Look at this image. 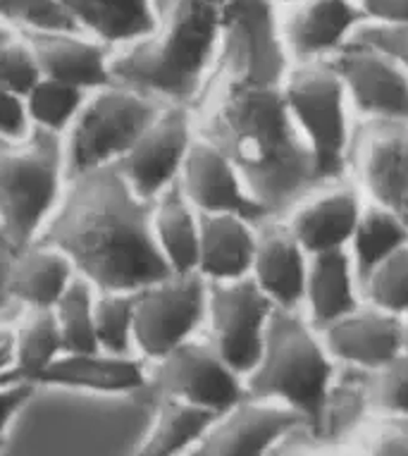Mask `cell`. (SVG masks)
Returning a JSON list of instances; mask_svg holds the SVG:
<instances>
[{
  "label": "cell",
  "instance_id": "6da1fadb",
  "mask_svg": "<svg viewBox=\"0 0 408 456\" xmlns=\"http://www.w3.org/2000/svg\"><path fill=\"white\" fill-rule=\"evenodd\" d=\"M196 134L223 151L270 217L320 187L315 163L284 96V82L210 72L192 105Z\"/></svg>",
  "mask_w": 408,
  "mask_h": 456
},
{
  "label": "cell",
  "instance_id": "7a4b0ae2",
  "mask_svg": "<svg viewBox=\"0 0 408 456\" xmlns=\"http://www.w3.org/2000/svg\"><path fill=\"white\" fill-rule=\"evenodd\" d=\"M37 240L60 248L96 289L134 292L172 273L153 240L151 199L118 163L67 177Z\"/></svg>",
  "mask_w": 408,
  "mask_h": 456
},
{
  "label": "cell",
  "instance_id": "3957f363",
  "mask_svg": "<svg viewBox=\"0 0 408 456\" xmlns=\"http://www.w3.org/2000/svg\"><path fill=\"white\" fill-rule=\"evenodd\" d=\"M153 387L84 392L34 382L12 420L3 456L10 454H139L156 411Z\"/></svg>",
  "mask_w": 408,
  "mask_h": 456
},
{
  "label": "cell",
  "instance_id": "277c9868",
  "mask_svg": "<svg viewBox=\"0 0 408 456\" xmlns=\"http://www.w3.org/2000/svg\"><path fill=\"white\" fill-rule=\"evenodd\" d=\"M227 0H153V27L112 48L115 82L192 108L216 68Z\"/></svg>",
  "mask_w": 408,
  "mask_h": 456
},
{
  "label": "cell",
  "instance_id": "5b68a950",
  "mask_svg": "<svg viewBox=\"0 0 408 456\" xmlns=\"http://www.w3.org/2000/svg\"><path fill=\"white\" fill-rule=\"evenodd\" d=\"M334 370L337 361L301 308H275L258 361L244 378L246 395L290 406L313 428Z\"/></svg>",
  "mask_w": 408,
  "mask_h": 456
},
{
  "label": "cell",
  "instance_id": "8992f818",
  "mask_svg": "<svg viewBox=\"0 0 408 456\" xmlns=\"http://www.w3.org/2000/svg\"><path fill=\"white\" fill-rule=\"evenodd\" d=\"M65 180L62 136L37 127L0 136V234L10 247L37 240Z\"/></svg>",
  "mask_w": 408,
  "mask_h": 456
},
{
  "label": "cell",
  "instance_id": "52a82bcc",
  "mask_svg": "<svg viewBox=\"0 0 408 456\" xmlns=\"http://www.w3.org/2000/svg\"><path fill=\"white\" fill-rule=\"evenodd\" d=\"M284 96L311 149L320 184L349 180L351 143L358 120L332 62L291 65L284 77Z\"/></svg>",
  "mask_w": 408,
  "mask_h": 456
},
{
  "label": "cell",
  "instance_id": "ba28073f",
  "mask_svg": "<svg viewBox=\"0 0 408 456\" xmlns=\"http://www.w3.org/2000/svg\"><path fill=\"white\" fill-rule=\"evenodd\" d=\"M163 105V101L115 79L91 89L75 122L62 134L67 177L122 160Z\"/></svg>",
  "mask_w": 408,
  "mask_h": 456
},
{
  "label": "cell",
  "instance_id": "9c48e42d",
  "mask_svg": "<svg viewBox=\"0 0 408 456\" xmlns=\"http://www.w3.org/2000/svg\"><path fill=\"white\" fill-rule=\"evenodd\" d=\"M208 280L189 273H167L134 292V352L143 361L160 359L177 345L200 335Z\"/></svg>",
  "mask_w": 408,
  "mask_h": 456
},
{
  "label": "cell",
  "instance_id": "30bf717a",
  "mask_svg": "<svg viewBox=\"0 0 408 456\" xmlns=\"http://www.w3.org/2000/svg\"><path fill=\"white\" fill-rule=\"evenodd\" d=\"M275 308L251 275L227 282H208L200 335L241 378H246L258 361Z\"/></svg>",
  "mask_w": 408,
  "mask_h": 456
},
{
  "label": "cell",
  "instance_id": "8fae6325",
  "mask_svg": "<svg viewBox=\"0 0 408 456\" xmlns=\"http://www.w3.org/2000/svg\"><path fill=\"white\" fill-rule=\"evenodd\" d=\"M149 363V385L158 395L184 399L210 411H224L246 396L244 378L203 335L186 339Z\"/></svg>",
  "mask_w": 408,
  "mask_h": 456
},
{
  "label": "cell",
  "instance_id": "7c38bea8",
  "mask_svg": "<svg viewBox=\"0 0 408 456\" xmlns=\"http://www.w3.org/2000/svg\"><path fill=\"white\" fill-rule=\"evenodd\" d=\"M330 62L358 122H408V69L394 55L351 38Z\"/></svg>",
  "mask_w": 408,
  "mask_h": 456
},
{
  "label": "cell",
  "instance_id": "4fadbf2b",
  "mask_svg": "<svg viewBox=\"0 0 408 456\" xmlns=\"http://www.w3.org/2000/svg\"><path fill=\"white\" fill-rule=\"evenodd\" d=\"M196 127L189 105L165 103L118 167L136 191L153 201L165 187L177 182Z\"/></svg>",
  "mask_w": 408,
  "mask_h": 456
},
{
  "label": "cell",
  "instance_id": "5bb4252c",
  "mask_svg": "<svg viewBox=\"0 0 408 456\" xmlns=\"http://www.w3.org/2000/svg\"><path fill=\"white\" fill-rule=\"evenodd\" d=\"M349 180L365 201L399 210L408 191V122H358Z\"/></svg>",
  "mask_w": 408,
  "mask_h": 456
},
{
  "label": "cell",
  "instance_id": "9a60e30c",
  "mask_svg": "<svg viewBox=\"0 0 408 456\" xmlns=\"http://www.w3.org/2000/svg\"><path fill=\"white\" fill-rule=\"evenodd\" d=\"M308 420L294 409L270 399L246 395L216 416L193 456H263L273 454L287 435Z\"/></svg>",
  "mask_w": 408,
  "mask_h": 456
},
{
  "label": "cell",
  "instance_id": "2e32d148",
  "mask_svg": "<svg viewBox=\"0 0 408 456\" xmlns=\"http://www.w3.org/2000/svg\"><path fill=\"white\" fill-rule=\"evenodd\" d=\"M363 24L349 0H287L280 3V34L291 65L330 62Z\"/></svg>",
  "mask_w": 408,
  "mask_h": 456
},
{
  "label": "cell",
  "instance_id": "e0dca14e",
  "mask_svg": "<svg viewBox=\"0 0 408 456\" xmlns=\"http://www.w3.org/2000/svg\"><path fill=\"white\" fill-rule=\"evenodd\" d=\"M177 184L199 213H234L253 223L270 217L253 199L230 158L199 134L189 146Z\"/></svg>",
  "mask_w": 408,
  "mask_h": 456
},
{
  "label": "cell",
  "instance_id": "ac0fdd59",
  "mask_svg": "<svg viewBox=\"0 0 408 456\" xmlns=\"http://www.w3.org/2000/svg\"><path fill=\"white\" fill-rule=\"evenodd\" d=\"M363 206L365 196L354 182H330L304 196L284 223L308 254H325L349 247Z\"/></svg>",
  "mask_w": 408,
  "mask_h": 456
},
{
  "label": "cell",
  "instance_id": "d6986e66",
  "mask_svg": "<svg viewBox=\"0 0 408 456\" xmlns=\"http://www.w3.org/2000/svg\"><path fill=\"white\" fill-rule=\"evenodd\" d=\"M320 335L337 363L363 368L371 373L406 352L404 315L389 314L365 301L356 311L320 330Z\"/></svg>",
  "mask_w": 408,
  "mask_h": 456
},
{
  "label": "cell",
  "instance_id": "ffe728a7",
  "mask_svg": "<svg viewBox=\"0 0 408 456\" xmlns=\"http://www.w3.org/2000/svg\"><path fill=\"white\" fill-rule=\"evenodd\" d=\"M20 34L29 41L44 77L75 84L84 91L112 82V48L86 31L75 27H65V29L55 27V29H24Z\"/></svg>",
  "mask_w": 408,
  "mask_h": 456
},
{
  "label": "cell",
  "instance_id": "44dd1931",
  "mask_svg": "<svg viewBox=\"0 0 408 456\" xmlns=\"http://www.w3.org/2000/svg\"><path fill=\"white\" fill-rule=\"evenodd\" d=\"M311 254L301 247L284 217L258 223L251 280L277 308H301Z\"/></svg>",
  "mask_w": 408,
  "mask_h": 456
},
{
  "label": "cell",
  "instance_id": "7402d4cb",
  "mask_svg": "<svg viewBox=\"0 0 408 456\" xmlns=\"http://www.w3.org/2000/svg\"><path fill=\"white\" fill-rule=\"evenodd\" d=\"M34 382L84 392H132L149 387V363L139 354H112L103 349L62 352Z\"/></svg>",
  "mask_w": 408,
  "mask_h": 456
},
{
  "label": "cell",
  "instance_id": "603a6c76",
  "mask_svg": "<svg viewBox=\"0 0 408 456\" xmlns=\"http://www.w3.org/2000/svg\"><path fill=\"white\" fill-rule=\"evenodd\" d=\"M375 413L372 373L337 363L320 416L313 426L322 452H347L349 442Z\"/></svg>",
  "mask_w": 408,
  "mask_h": 456
},
{
  "label": "cell",
  "instance_id": "cb8c5ba5",
  "mask_svg": "<svg viewBox=\"0 0 408 456\" xmlns=\"http://www.w3.org/2000/svg\"><path fill=\"white\" fill-rule=\"evenodd\" d=\"M258 223L234 213H200L196 273L208 282L251 275Z\"/></svg>",
  "mask_w": 408,
  "mask_h": 456
},
{
  "label": "cell",
  "instance_id": "d4e9b609",
  "mask_svg": "<svg viewBox=\"0 0 408 456\" xmlns=\"http://www.w3.org/2000/svg\"><path fill=\"white\" fill-rule=\"evenodd\" d=\"M363 304L361 280L347 248L313 254L306 275L301 314L313 328L325 330Z\"/></svg>",
  "mask_w": 408,
  "mask_h": 456
},
{
  "label": "cell",
  "instance_id": "484cf974",
  "mask_svg": "<svg viewBox=\"0 0 408 456\" xmlns=\"http://www.w3.org/2000/svg\"><path fill=\"white\" fill-rule=\"evenodd\" d=\"M75 275V265L60 248L34 240L12 248L8 292L20 308H53Z\"/></svg>",
  "mask_w": 408,
  "mask_h": 456
},
{
  "label": "cell",
  "instance_id": "4316f807",
  "mask_svg": "<svg viewBox=\"0 0 408 456\" xmlns=\"http://www.w3.org/2000/svg\"><path fill=\"white\" fill-rule=\"evenodd\" d=\"M151 230L160 256L172 273L196 270L200 213L186 199L177 182L151 201Z\"/></svg>",
  "mask_w": 408,
  "mask_h": 456
},
{
  "label": "cell",
  "instance_id": "83f0119b",
  "mask_svg": "<svg viewBox=\"0 0 408 456\" xmlns=\"http://www.w3.org/2000/svg\"><path fill=\"white\" fill-rule=\"evenodd\" d=\"M77 29L86 31L110 48L149 34L153 0H58Z\"/></svg>",
  "mask_w": 408,
  "mask_h": 456
},
{
  "label": "cell",
  "instance_id": "f1b7e54d",
  "mask_svg": "<svg viewBox=\"0 0 408 456\" xmlns=\"http://www.w3.org/2000/svg\"><path fill=\"white\" fill-rule=\"evenodd\" d=\"M217 413L184 399L158 395L156 411L142 444L139 456H179L192 454L208 433Z\"/></svg>",
  "mask_w": 408,
  "mask_h": 456
},
{
  "label": "cell",
  "instance_id": "f546056e",
  "mask_svg": "<svg viewBox=\"0 0 408 456\" xmlns=\"http://www.w3.org/2000/svg\"><path fill=\"white\" fill-rule=\"evenodd\" d=\"M408 244V223L399 210L387 208L382 203L365 201L363 213L358 217L356 230L351 237L349 251L358 280L363 282L368 273L378 268L379 263L396 254Z\"/></svg>",
  "mask_w": 408,
  "mask_h": 456
},
{
  "label": "cell",
  "instance_id": "4dcf8cb0",
  "mask_svg": "<svg viewBox=\"0 0 408 456\" xmlns=\"http://www.w3.org/2000/svg\"><path fill=\"white\" fill-rule=\"evenodd\" d=\"M15 339V375L37 380L62 354V337L53 308H20L12 318Z\"/></svg>",
  "mask_w": 408,
  "mask_h": 456
},
{
  "label": "cell",
  "instance_id": "1f68e13d",
  "mask_svg": "<svg viewBox=\"0 0 408 456\" xmlns=\"http://www.w3.org/2000/svg\"><path fill=\"white\" fill-rule=\"evenodd\" d=\"M86 94L89 91L79 89L75 84L58 82V79H51V77H41L24 94V105H27L31 127L62 136L69 129V125L75 122L77 112L82 108Z\"/></svg>",
  "mask_w": 408,
  "mask_h": 456
},
{
  "label": "cell",
  "instance_id": "d6a6232c",
  "mask_svg": "<svg viewBox=\"0 0 408 456\" xmlns=\"http://www.w3.org/2000/svg\"><path fill=\"white\" fill-rule=\"evenodd\" d=\"M94 299L96 287L82 275H75L60 299L53 304V315L62 337V352H91L98 349L94 328Z\"/></svg>",
  "mask_w": 408,
  "mask_h": 456
},
{
  "label": "cell",
  "instance_id": "836d02e7",
  "mask_svg": "<svg viewBox=\"0 0 408 456\" xmlns=\"http://www.w3.org/2000/svg\"><path fill=\"white\" fill-rule=\"evenodd\" d=\"M134 292L96 289L94 328H96L98 349L112 354H136L134 352Z\"/></svg>",
  "mask_w": 408,
  "mask_h": 456
},
{
  "label": "cell",
  "instance_id": "e575fe53",
  "mask_svg": "<svg viewBox=\"0 0 408 456\" xmlns=\"http://www.w3.org/2000/svg\"><path fill=\"white\" fill-rule=\"evenodd\" d=\"M363 301L389 314H408V244L382 261L361 282Z\"/></svg>",
  "mask_w": 408,
  "mask_h": 456
},
{
  "label": "cell",
  "instance_id": "d590c367",
  "mask_svg": "<svg viewBox=\"0 0 408 456\" xmlns=\"http://www.w3.org/2000/svg\"><path fill=\"white\" fill-rule=\"evenodd\" d=\"M347 452L379 456H408V416L375 411L349 442Z\"/></svg>",
  "mask_w": 408,
  "mask_h": 456
},
{
  "label": "cell",
  "instance_id": "8d00e7d4",
  "mask_svg": "<svg viewBox=\"0 0 408 456\" xmlns=\"http://www.w3.org/2000/svg\"><path fill=\"white\" fill-rule=\"evenodd\" d=\"M41 77L44 75L29 41L15 31V37H10L0 48V86L24 96Z\"/></svg>",
  "mask_w": 408,
  "mask_h": 456
},
{
  "label": "cell",
  "instance_id": "74e56055",
  "mask_svg": "<svg viewBox=\"0 0 408 456\" xmlns=\"http://www.w3.org/2000/svg\"><path fill=\"white\" fill-rule=\"evenodd\" d=\"M0 22L15 27L17 31L75 27L58 0H0Z\"/></svg>",
  "mask_w": 408,
  "mask_h": 456
},
{
  "label": "cell",
  "instance_id": "f35d334b",
  "mask_svg": "<svg viewBox=\"0 0 408 456\" xmlns=\"http://www.w3.org/2000/svg\"><path fill=\"white\" fill-rule=\"evenodd\" d=\"M375 411L408 416V352L372 373Z\"/></svg>",
  "mask_w": 408,
  "mask_h": 456
},
{
  "label": "cell",
  "instance_id": "ab89813d",
  "mask_svg": "<svg viewBox=\"0 0 408 456\" xmlns=\"http://www.w3.org/2000/svg\"><path fill=\"white\" fill-rule=\"evenodd\" d=\"M31 387H34V382L20 380V378L0 382V454H3L5 442H8L12 420L17 419V413L27 402V396L31 395Z\"/></svg>",
  "mask_w": 408,
  "mask_h": 456
},
{
  "label": "cell",
  "instance_id": "60d3db41",
  "mask_svg": "<svg viewBox=\"0 0 408 456\" xmlns=\"http://www.w3.org/2000/svg\"><path fill=\"white\" fill-rule=\"evenodd\" d=\"M363 24L404 29L408 27V0H358Z\"/></svg>",
  "mask_w": 408,
  "mask_h": 456
},
{
  "label": "cell",
  "instance_id": "b9f144b4",
  "mask_svg": "<svg viewBox=\"0 0 408 456\" xmlns=\"http://www.w3.org/2000/svg\"><path fill=\"white\" fill-rule=\"evenodd\" d=\"M354 38L372 44L394 55L396 61L408 69V27L404 29H389V27H372V24H361Z\"/></svg>",
  "mask_w": 408,
  "mask_h": 456
},
{
  "label": "cell",
  "instance_id": "7bdbcfd3",
  "mask_svg": "<svg viewBox=\"0 0 408 456\" xmlns=\"http://www.w3.org/2000/svg\"><path fill=\"white\" fill-rule=\"evenodd\" d=\"M31 129L24 96L0 86V136H22Z\"/></svg>",
  "mask_w": 408,
  "mask_h": 456
},
{
  "label": "cell",
  "instance_id": "ee69618b",
  "mask_svg": "<svg viewBox=\"0 0 408 456\" xmlns=\"http://www.w3.org/2000/svg\"><path fill=\"white\" fill-rule=\"evenodd\" d=\"M12 258V247L0 237V321H12L20 311L8 292V268Z\"/></svg>",
  "mask_w": 408,
  "mask_h": 456
},
{
  "label": "cell",
  "instance_id": "f6af8a7d",
  "mask_svg": "<svg viewBox=\"0 0 408 456\" xmlns=\"http://www.w3.org/2000/svg\"><path fill=\"white\" fill-rule=\"evenodd\" d=\"M0 378H17L12 321H0ZM20 380H22V378H20Z\"/></svg>",
  "mask_w": 408,
  "mask_h": 456
},
{
  "label": "cell",
  "instance_id": "bcb514c9",
  "mask_svg": "<svg viewBox=\"0 0 408 456\" xmlns=\"http://www.w3.org/2000/svg\"><path fill=\"white\" fill-rule=\"evenodd\" d=\"M15 27H10V24L0 22V48L5 45V41H8L10 37H15Z\"/></svg>",
  "mask_w": 408,
  "mask_h": 456
},
{
  "label": "cell",
  "instance_id": "7dc6e473",
  "mask_svg": "<svg viewBox=\"0 0 408 456\" xmlns=\"http://www.w3.org/2000/svg\"><path fill=\"white\" fill-rule=\"evenodd\" d=\"M399 213H401V216H404V220H406V223H408V191H406V196H404V201H401Z\"/></svg>",
  "mask_w": 408,
  "mask_h": 456
},
{
  "label": "cell",
  "instance_id": "c3c4849f",
  "mask_svg": "<svg viewBox=\"0 0 408 456\" xmlns=\"http://www.w3.org/2000/svg\"><path fill=\"white\" fill-rule=\"evenodd\" d=\"M404 345H406V352H408V314L404 315Z\"/></svg>",
  "mask_w": 408,
  "mask_h": 456
},
{
  "label": "cell",
  "instance_id": "681fc988",
  "mask_svg": "<svg viewBox=\"0 0 408 456\" xmlns=\"http://www.w3.org/2000/svg\"><path fill=\"white\" fill-rule=\"evenodd\" d=\"M5 380H15V378H0V382H5Z\"/></svg>",
  "mask_w": 408,
  "mask_h": 456
},
{
  "label": "cell",
  "instance_id": "f907efd6",
  "mask_svg": "<svg viewBox=\"0 0 408 456\" xmlns=\"http://www.w3.org/2000/svg\"><path fill=\"white\" fill-rule=\"evenodd\" d=\"M277 3H287V0H277Z\"/></svg>",
  "mask_w": 408,
  "mask_h": 456
},
{
  "label": "cell",
  "instance_id": "816d5d0a",
  "mask_svg": "<svg viewBox=\"0 0 408 456\" xmlns=\"http://www.w3.org/2000/svg\"><path fill=\"white\" fill-rule=\"evenodd\" d=\"M349 3H358V0H349Z\"/></svg>",
  "mask_w": 408,
  "mask_h": 456
},
{
  "label": "cell",
  "instance_id": "f5cc1de1",
  "mask_svg": "<svg viewBox=\"0 0 408 456\" xmlns=\"http://www.w3.org/2000/svg\"><path fill=\"white\" fill-rule=\"evenodd\" d=\"M0 237H3V234H0Z\"/></svg>",
  "mask_w": 408,
  "mask_h": 456
}]
</instances>
